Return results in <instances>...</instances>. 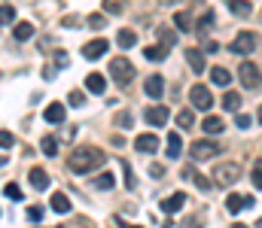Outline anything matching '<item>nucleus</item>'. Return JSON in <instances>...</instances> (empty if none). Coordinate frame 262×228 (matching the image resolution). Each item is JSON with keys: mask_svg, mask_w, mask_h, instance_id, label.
<instances>
[{"mask_svg": "<svg viewBox=\"0 0 262 228\" xmlns=\"http://www.w3.org/2000/svg\"><path fill=\"white\" fill-rule=\"evenodd\" d=\"M180 149H183V140H180L177 131H171V134H168V149H165V155H168V158H180Z\"/></svg>", "mask_w": 262, "mask_h": 228, "instance_id": "nucleus-21", "label": "nucleus"}, {"mask_svg": "<svg viewBox=\"0 0 262 228\" xmlns=\"http://www.w3.org/2000/svg\"><path fill=\"white\" fill-rule=\"evenodd\" d=\"M116 43H119L122 49H131V46H137V34H134L131 28H122V31L116 34Z\"/></svg>", "mask_w": 262, "mask_h": 228, "instance_id": "nucleus-26", "label": "nucleus"}, {"mask_svg": "<svg viewBox=\"0 0 262 228\" xmlns=\"http://www.w3.org/2000/svg\"><path fill=\"white\" fill-rule=\"evenodd\" d=\"M67 100H70V107H82V104H85L82 91H70V97H67Z\"/></svg>", "mask_w": 262, "mask_h": 228, "instance_id": "nucleus-40", "label": "nucleus"}, {"mask_svg": "<svg viewBox=\"0 0 262 228\" xmlns=\"http://www.w3.org/2000/svg\"><path fill=\"white\" fill-rule=\"evenodd\" d=\"M55 67H67V52H55Z\"/></svg>", "mask_w": 262, "mask_h": 228, "instance_id": "nucleus-44", "label": "nucleus"}, {"mask_svg": "<svg viewBox=\"0 0 262 228\" xmlns=\"http://www.w3.org/2000/svg\"><path fill=\"white\" fill-rule=\"evenodd\" d=\"M134 149L143 152V155H152L159 149V137L156 134H140V137H134Z\"/></svg>", "mask_w": 262, "mask_h": 228, "instance_id": "nucleus-12", "label": "nucleus"}, {"mask_svg": "<svg viewBox=\"0 0 262 228\" xmlns=\"http://www.w3.org/2000/svg\"><path fill=\"white\" fill-rule=\"evenodd\" d=\"M229 9H232V15H238V18H250L253 3H250V0H229Z\"/></svg>", "mask_w": 262, "mask_h": 228, "instance_id": "nucleus-19", "label": "nucleus"}, {"mask_svg": "<svg viewBox=\"0 0 262 228\" xmlns=\"http://www.w3.org/2000/svg\"><path fill=\"white\" fill-rule=\"evenodd\" d=\"M247 207H253V198H250V195H238V192H235V195L226 198V210H229V213H241V210H247Z\"/></svg>", "mask_w": 262, "mask_h": 228, "instance_id": "nucleus-11", "label": "nucleus"}, {"mask_svg": "<svg viewBox=\"0 0 262 228\" xmlns=\"http://www.w3.org/2000/svg\"><path fill=\"white\" fill-rule=\"evenodd\" d=\"M168 107H162V104H156V107H146V113H143V119L152 125V128H162L165 122H168Z\"/></svg>", "mask_w": 262, "mask_h": 228, "instance_id": "nucleus-8", "label": "nucleus"}, {"mask_svg": "<svg viewBox=\"0 0 262 228\" xmlns=\"http://www.w3.org/2000/svg\"><path fill=\"white\" fill-rule=\"evenodd\" d=\"M210 155H220V146L210 143V140H195V143L189 146V158H192V161H207Z\"/></svg>", "mask_w": 262, "mask_h": 228, "instance_id": "nucleus-7", "label": "nucleus"}, {"mask_svg": "<svg viewBox=\"0 0 262 228\" xmlns=\"http://www.w3.org/2000/svg\"><path fill=\"white\" fill-rule=\"evenodd\" d=\"M85 88H89L92 94H104L107 82H104V76H101V73H89V76H85Z\"/></svg>", "mask_w": 262, "mask_h": 228, "instance_id": "nucleus-20", "label": "nucleus"}, {"mask_svg": "<svg viewBox=\"0 0 262 228\" xmlns=\"http://www.w3.org/2000/svg\"><path fill=\"white\" fill-rule=\"evenodd\" d=\"M89 28H104V15H89Z\"/></svg>", "mask_w": 262, "mask_h": 228, "instance_id": "nucleus-45", "label": "nucleus"}, {"mask_svg": "<svg viewBox=\"0 0 262 228\" xmlns=\"http://www.w3.org/2000/svg\"><path fill=\"white\" fill-rule=\"evenodd\" d=\"M210 24H213V12H204L201 21H198V31H204V28H210Z\"/></svg>", "mask_w": 262, "mask_h": 228, "instance_id": "nucleus-42", "label": "nucleus"}, {"mask_svg": "<svg viewBox=\"0 0 262 228\" xmlns=\"http://www.w3.org/2000/svg\"><path fill=\"white\" fill-rule=\"evenodd\" d=\"M116 186V176L113 173H101L98 180H95V189H101V192H107V189H113Z\"/></svg>", "mask_w": 262, "mask_h": 228, "instance_id": "nucleus-31", "label": "nucleus"}, {"mask_svg": "<svg viewBox=\"0 0 262 228\" xmlns=\"http://www.w3.org/2000/svg\"><path fill=\"white\" fill-rule=\"evenodd\" d=\"M189 100H192V110H204V113H210V107H213V94H210V88L201 85V82H195V85L189 88Z\"/></svg>", "mask_w": 262, "mask_h": 228, "instance_id": "nucleus-3", "label": "nucleus"}, {"mask_svg": "<svg viewBox=\"0 0 262 228\" xmlns=\"http://www.w3.org/2000/svg\"><path fill=\"white\" fill-rule=\"evenodd\" d=\"M149 173H152V176H165V167H162V164H152Z\"/></svg>", "mask_w": 262, "mask_h": 228, "instance_id": "nucleus-46", "label": "nucleus"}, {"mask_svg": "<svg viewBox=\"0 0 262 228\" xmlns=\"http://www.w3.org/2000/svg\"><path fill=\"white\" fill-rule=\"evenodd\" d=\"M183 204H189V198H186V192H174L171 198H165V201H162V213H168V216H174V213H180V210H183Z\"/></svg>", "mask_w": 262, "mask_h": 228, "instance_id": "nucleus-9", "label": "nucleus"}, {"mask_svg": "<svg viewBox=\"0 0 262 228\" xmlns=\"http://www.w3.org/2000/svg\"><path fill=\"white\" fill-rule=\"evenodd\" d=\"M256 46H259V37H256L253 31H241V34L232 40V46H229V49H232L235 55H250Z\"/></svg>", "mask_w": 262, "mask_h": 228, "instance_id": "nucleus-4", "label": "nucleus"}, {"mask_svg": "<svg viewBox=\"0 0 262 228\" xmlns=\"http://www.w3.org/2000/svg\"><path fill=\"white\" fill-rule=\"evenodd\" d=\"M107 49H110V43H107V40H92V43H85V46H82V55H85L89 61H98V58H104V55H107Z\"/></svg>", "mask_w": 262, "mask_h": 228, "instance_id": "nucleus-10", "label": "nucleus"}, {"mask_svg": "<svg viewBox=\"0 0 262 228\" xmlns=\"http://www.w3.org/2000/svg\"><path fill=\"white\" fill-rule=\"evenodd\" d=\"M15 21V9L12 6H0V24H9Z\"/></svg>", "mask_w": 262, "mask_h": 228, "instance_id": "nucleus-36", "label": "nucleus"}, {"mask_svg": "<svg viewBox=\"0 0 262 228\" xmlns=\"http://www.w3.org/2000/svg\"><path fill=\"white\" fill-rule=\"evenodd\" d=\"M143 58L152 61V64H159V61L168 58V46H162V43H159V46H146V49H143Z\"/></svg>", "mask_w": 262, "mask_h": 228, "instance_id": "nucleus-18", "label": "nucleus"}, {"mask_svg": "<svg viewBox=\"0 0 262 228\" xmlns=\"http://www.w3.org/2000/svg\"><path fill=\"white\" fill-rule=\"evenodd\" d=\"M180 173H183V180H192V183H195L201 192H210V180H207V176H201V173H198L192 164H186V167H183Z\"/></svg>", "mask_w": 262, "mask_h": 228, "instance_id": "nucleus-15", "label": "nucleus"}, {"mask_svg": "<svg viewBox=\"0 0 262 228\" xmlns=\"http://www.w3.org/2000/svg\"><path fill=\"white\" fill-rule=\"evenodd\" d=\"M70 207H73V204H70V198H67L64 192H55V195H52V210H55V213H70Z\"/></svg>", "mask_w": 262, "mask_h": 228, "instance_id": "nucleus-25", "label": "nucleus"}, {"mask_svg": "<svg viewBox=\"0 0 262 228\" xmlns=\"http://www.w3.org/2000/svg\"><path fill=\"white\" fill-rule=\"evenodd\" d=\"M40 149H43V155L52 158V155H58V140H55V137H43V140H40Z\"/></svg>", "mask_w": 262, "mask_h": 228, "instance_id": "nucleus-30", "label": "nucleus"}, {"mask_svg": "<svg viewBox=\"0 0 262 228\" xmlns=\"http://www.w3.org/2000/svg\"><path fill=\"white\" fill-rule=\"evenodd\" d=\"M177 125H180V128H192V125H195L192 110H180V113H177Z\"/></svg>", "mask_w": 262, "mask_h": 228, "instance_id": "nucleus-32", "label": "nucleus"}, {"mask_svg": "<svg viewBox=\"0 0 262 228\" xmlns=\"http://www.w3.org/2000/svg\"><path fill=\"white\" fill-rule=\"evenodd\" d=\"M6 161H9V158H6V155H0V167H3V164H6Z\"/></svg>", "mask_w": 262, "mask_h": 228, "instance_id": "nucleus-48", "label": "nucleus"}, {"mask_svg": "<svg viewBox=\"0 0 262 228\" xmlns=\"http://www.w3.org/2000/svg\"><path fill=\"white\" fill-rule=\"evenodd\" d=\"M104 161H107V155L98 146H79V149H73V155H67V167L73 173H92V170L104 167Z\"/></svg>", "mask_w": 262, "mask_h": 228, "instance_id": "nucleus-1", "label": "nucleus"}, {"mask_svg": "<svg viewBox=\"0 0 262 228\" xmlns=\"http://www.w3.org/2000/svg\"><path fill=\"white\" fill-rule=\"evenodd\" d=\"M143 91H146L152 100H159V97L165 94V79H162V76H146V82H143Z\"/></svg>", "mask_w": 262, "mask_h": 228, "instance_id": "nucleus-13", "label": "nucleus"}, {"mask_svg": "<svg viewBox=\"0 0 262 228\" xmlns=\"http://www.w3.org/2000/svg\"><path fill=\"white\" fill-rule=\"evenodd\" d=\"M235 122H238V128H250V122H253V119H250L247 113H238V116H235Z\"/></svg>", "mask_w": 262, "mask_h": 228, "instance_id": "nucleus-43", "label": "nucleus"}, {"mask_svg": "<svg viewBox=\"0 0 262 228\" xmlns=\"http://www.w3.org/2000/svg\"><path fill=\"white\" fill-rule=\"evenodd\" d=\"M116 125H119V128H131V113H128V110L116 113Z\"/></svg>", "mask_w": 262, "mask_h": 228, "instance_id": "nucleus-38", "label": "nucleus"}, {"mask_svg": "<svg viewBox=\"0 0 262 228\" xmlns=\"http://www.w3.org/2000/svg\"><path fill=\"white\" fill-rule=\"evenodd\" d=\"M119 164H122V173H125V186H128V189H134V186H137V180H134V170H131V164L125 161V158H122Z\"/></svg>", "mask_w": 262, "mask_h": 228, "instance_id": "nucleus-35", "label": "nucleus"}, {"mask_svg": "<svg viewBox=\"0 0 262 228\" xmlns=\"http://www.w3.org/2000/svg\"><path fill=\"white\" fill-rule=\"evenodd\" d=\"M226 128V122L220 119V116H207L204 122H201V131H207V134H220Z\"/></svg>", "mask_w": 262, "mask_h": 228, "instance_id": "nucleus-24", "label": "nucleus"}, {"mask_svg": "<svg viewBox=\"0 0 262 228\" xmlns=\"http://www.w3.org/2000/svg\"><path fill=\"white\" fill-rule=\"evenodd\" d=\"M256 228H262V219H259V222H256Z\"/></svg>", "mask_w": 262, "mask_h": 228, "instance_id": "nucleus-50", "label": "nucleus"}, {"mask_svg": "<svg viewBox=\"0 0 262 228\" xmlns=\"http://www.w3.org/2000/svg\"><path fill=\"white\" fill-rule=\"evenodd\" d=\"M156 34H159V43H162V46H168V49H171V46L177 43V34H174L171 28H159Z\"/></svg>", "mask_w": 262, "mask_h": 228, "instance_id": "nucleus-28", "label": "nucleus"}, {"mask_svg": "<svg viewBox=\"0 0 262 228\" xmlns=\"http://www.w3.org/2000/svg\"><path fill=\"white\" fill-rule=\"evenodd\" d=\"M210 82H213V85H223V88H229L232 73H229L226 67H210Z\"/></svg>", "mask_w": 262, "mask_h": 228, "instance_id": "nucleus-22", "label": "nucleus"}, {"mask_svg": "<svg viewBox=\"0 0 262 228\" xmlns=\"http://www.w3.org/2000/svg\"><path fill=\"white\" fill-rule=\"evenodd\" d=\"M128 6V0H104V12L107 15H122Z\"/></svg>", "mask_w": 262, "mask_h": 228, "instance_id": "nucleus-27", "label": "nucleus"}, {"mask_svg": "<svg viewBox=\"0 0 262 228\" xmlns=\"http://www.w3.org/2000/svg\"><path fill=\"white\" fill-rule=\"evenodd\" d=\"M259 122H262V110H259Z\"/></svg>", "mask_w": 262, "mask_h": 228, "instance_id": "nucleus-51", "label": "nucleus"}, {"mask_svg": "<svg viewBox=\"0 0 262 228\" xmlns=\"http://www.w3.org/2000/svg\"><path fill=\"white\" fill-rule=\"evenodd\" d=\"M253 186H256V189L262 192V158L256 161V164H253Z\"/></svg>", "mask_w": 262, "mask_h": 228, "instance_id": "nucleus-39", "label": "nucleus"}, {"mask_svg": "<svg viewBox=\"0 0 262 228\" xmlns=\"http://www.w3.org/2000/svg\"><path fill=\"white\" fill-rule=\"evenodd\" d=\"M3 195H6V198H12V201H21V198H25V192H21L15 183H6V186H3Z\"/></svg>", "mask_w": 262, "mask_h": 228, "instance_id": "nucleus-34", "label": "nucleus"}, {"mask_svg": "<svg viewBox=\"0 0 262 228\" xmlns=\"http://www.w3.org/2000/svg\"><path fill=\"white\" fill-rule=\"evenodd\" d=\"M223 107L235 113V110L241 107V94H238V91H226V94H223Z\"/></svg>", "mask_w": 262, "mask_h": 228, "instance_id": "nucleus-29", "label": "nucleus"}, {"mask_svg": "<svg viewBox=\"0 0 262 228\" xmlns=\"http://www.w3.org/2000/svg\"><path fill=\"white\" fill-rule=\"evenodd\" d=\"M186 61H189V67H192L195 73H204V70H207V64H204V52H201V49H186Z\"/></svg>", "mask_w": 262, "mask_h": 228, "instance_id": "nucleus-17", "label": "nucleus"}, {"mask_svg": "<svg viewBox=\"0 0 262 228\" xmlns=\"http://www.w3.org/2000/svg\"><path fill=\"white\" fill-rule=\"evenodd\" d=\"M12 37H15L18 43L31 40V37H34V24H31V21H18V24H15V31H12Z\"/></svg>", "mask_w": 262, "mask_h": 228, "instance_id": "nucleus-23", "label": "nucleus"}, {"mask_svg": "<svg viewBox=\"0 0 262 228\" xmlns=\"http://www.w3.org/2000/svg\"><path fill=\"white\" fill-rule=\"evenodd\" d=\"M116 225H119V228H140V225H128V222H125V219H119V216H116Z\"/></svg>", "mask_w": 262, "mask_h": 228, "instance_id": "nucleus-47", "label": "nucleus"}, {"mask_svg": "<svg viewBox=\"0 0 262 228\" xmlns=\"http://www.w3.org/2000/svg\"><path fill=\"white\" fill-rule=\"evenodd\" d=\"M110 76H113V82L128 85L131 79H134V64H131L128 58H110Z\"/></svg>", "mask_w": 262, "mask_h": 228, "instance_id": "nucleus-2", "label": "nucleus"}, {"mask_svg": "<svg viewBox=\"0 0 262 228\" xmlns=\"http://www.w3.org/2000/svg\"><path fill=\"white\" fill-rule=\"evenodd\" d=\"M238 76H241V85H244V88H259L262 85V70L253 64V61H241Z\"/></svg>", "mask_w": 262, "mask_h": 228, "instance_id": "nucleus-6", "label": "nucleus"}, {"mask_svg": "<svg viewBox=\"0 0 262 228\" xmlns=\"http://www.w3.org/2000/svg\"><path fill=\"white\" fill-rule=\"evenodd\" d=\"M12 143H15V137H12L9 131H0V146H3V149H9Z\"/></svg>", "mask_w": 262, "mask_h": 228, "instance_id": "nucleus-41", "label": "nucleus"}, {"mask_svg": "<svg viewBox=\"0 0 262 228\" xmlns=\"http://www.w3.org/2000/svg\"><path fill=\"white\" fill-rule=\"evenodd\" d=\"M64 116H67V110H64V104H49L46 110H43V119L49 122V125H58V122H64Z\"/></svg>", "mask_w": 262, "mask_h": 228, "instance_id": "nucleus-14", "label": "nucleus"}, {"mask_svg": "<svg viewBox=\"0 0 262 228\" xmlns=\"http://www.w3.org/2000/svg\"><path fill=\"white\" fill-rule=\"evenodd\" d=\"M238 176H241V167H238L235 161H226V164H216V167H213L216 186H232V183H238Z\"/></svg>", "mask_w": 262, "mask_h": 228, "instance_id": "nucleus-5", "label": "nucleus"}, {"mask_svg": "<svg viewBox=\"0 0 262 228\" xmlns=\"http://www.w3.org/2000/svg\"><path fill=\"white\" fill-rule=\"evenodd\" d=\"M43 216H46L43 207H28V219H31V222H43Z\"/></svg>", "mask_w": 262, "mask_h": 228, "instance_id": "nucleus-37", "label": "nucleus"}, {"mask_svg": "<svg viewBox=\"0 0 262 228\" xmlns=\"http://www.w3.org/2000/svg\"><path fill=\"white\" fill-rule=\"evenodd\" d=\"M174 24H177L180 31H192V18H189V12H177V15H174Z\"/></svg>", "mask_w": 262, "mask_h": 228, "instance_id": "nucleus-33", "label": "nucleus"}, {"mask_svg": "<svg viewBox=\"0 0 262 228\" xmlns=\"http://www.w3.org/2000/svg\"><path fill=\"white\" fill-rule=\"evenodd\" d=\"M28 176H31V186H34L37 192H46V189H49V183H52V180H49V173H46L43 167H31V173H28Z\"/></svg>", "mask_w": 262, "mask_h": 228, "instance_id": "nucleus-16", "label": "nucleus"}, {"mask_svg": "<svg viewBox=\"0 0 262 228\" xmlns=\"http://www.w3.org/2000/svg\"><path fill=\"white\" fill-rule=\"evenodd\" d=\"M232 228H250V225H244V222H235V225H232Z\"/></svg>", "mask_w": 262, "mask_h": 228, "instance_id": "nucleus-49", "label": "nucleus"}]
</instances>
